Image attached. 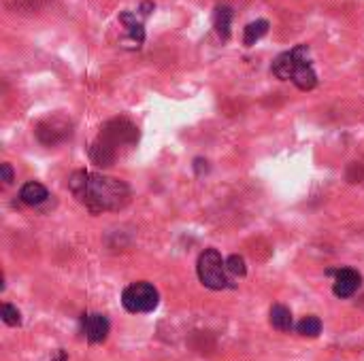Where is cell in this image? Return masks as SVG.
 <instances>
[{
  "mask_svg": "<svg viewBox=\"0 0 364 361\" xmlns=\"http://www.w3.org/2000/svg\"><path fill=\"white\" fill-rule=\"evenodd\" d=\"M47 198H49L47 187L41 185V183H37V181H28V183H24V187L20 189V200H22L24 204H28V206H39V204H43Z\"/></svg>",
  "mask_w": 364,
  "mask_h": 361,
  "instance_id": "11",
  "label": "cell"
},
{
  "mask_svg": "<svg viewBox=\"0 0 364 361\" xmlns=\"http://www.w3.org/2000/svg\"><path fill=\"white\" fill-rule=\"evenodd\" d=\"M196 272H198L200 282L209 289H215V292L230 287L226 261L222 259V255L217 249H204L200 253V257L196 261Z\"/></svg>",
  "mask_w": 364,
  "mask_h": 361,
  "instance_id": "2",
  "label": "cell"
},
{
  "mask_svg": "<svg viewBox=\"0 0 364 361\" xmlns=\"http://www.w3.org/2000/svg\"><path fill=\"white\" fill-rule=\"evenodd\" d=\"M0 175H3V183H5V185H11V181H13V168H11L9 164H3V166H0Z\"/></svg>",
  "mask_w": 364,
  "mask_h": 361,
  "instance_id": "18",
  "label": "cell"
},
{
  "mask_svg": "<svg viewBox=\"0 0 364 361\" xmlns=\"http://www.w3.org/2000/svg\"><path fill=\"white\" fill-rule=\"evenodd\" d=\"M292 83L299 90H303V92H309V90H313L318 86V75H316V70H313V66H311L309 60H303L297 66L294 75H292Z\"/></svg>",
  "mask_w": 364,
  "mask_h": 361,
  "instance_id": "10",
  "label": "cell"
},
{
  "mask_svg": "<svg viewBox=\"0 0 364 361\" xmlns=\"http://www.w3.org/2000/svg\"><path fill=\"white\" fill-rule=\"evenodd\" d=\"M160 302L158 289L152 282H132L124 289L122 294V304L128 313L132 315H143V313H152Z\"/></svg>",
  "mask_w": 364,
  "mask_h": 361,
  "instance_id": "3",
  "label": "cell"
},
{
  "mask_svg": "<svg viewBox=\"0 0 364 361\" xmlns=\"http://www.w3.org/2000/svg\"><path fill=\"white\" fill-rule=\"evenodd\" d=\"M297 332L301 334V336H307V338H316V336H320V332H322V321L318 319V317H305L303 321H299V325H297Z\"/></svg>",
  "mask_w": 364,
  "mask_h": 361,
  "instance_id": "15",
  "label": "cell"
},
{
  "mask_svg": "<svg viewBox=\"0 0 364 361\" xmlns=\"http://www.w3.org/2000/svg\"><path fill=\"white\" fill-rule=\"evenodd\" d=\"M362 285V276L358 270L353 268H341L334 272V285H332V292L337 298L345 300V298H351Z\"/></svg>",
  "mask_w": 364,
  "mask_h": 361,
  "instance_id": "7",
  "label": "cell"
},
{
  "mask_svg": "<svg viewBox=\"0 0 364 361\" xmlns=\"http://www.w3.org/2000/svg\"><path fill=\"white\" fill-rule=\"evenodd\" d=\"M154 9H156V5H154V3H150V0H145V3L141 5V15H143V18H148Z\"/></svg>",
  "mask_w": 364,
  "mask_h": 361,
  "instance_id": "19",
  "label": "cell"
},
{
  "mask_svg": "<svg viewBox=\"0 0 364 361\" xmlns=\"http://www.w3.org/2000/svg\"><path fill=\"white\" fill-rule=\"evenodd\" d=\"M70 136V121H66L64 117H51L45 119L37 125V138L47 144V147H53V144L62 142L64 138Z\"/></svg>",
  "mask_w": 364,
  "mask_h": 361,
  "instance_id": "6",
  "label": "cell"
},
{
  "mask_svg": "<svg viewBox=\"0 0 364 361\" xmlns=\"http://www.w3.org/2000/svg\"><path fill=\"white\" fill-rule=\"evenodd\" d=\"M119 22L126 26V34H128V43H130V47L132 49H138L141 45H143V41H145V28H143V22L136 18V13H130V11H126V13H122L119 15Z\"/></svg>",
  "mask_w": 364,
  "mask_h": 361,
  "instance_id": "9",
  "label": "cell"
},
{
  "mask_svg": "<svg viewBox=\"0 0 364 361\" xmlns=\"http://www.w3.org/2000/svg\"><path fill=\"white\" fill-rule=\"evenodd\" d=\"M0 317H3V321L11 327L22 323V313L13 304H3V308H0Z\"/></svg>",
  "mask_w": 364,
  "mask_h": 361,
  "instance_id": "16",
  "label": "cell"
},
{
  "mask_svg": "<svg viewBox=\"0 0 364 361\" xmlns=\"http://www.w3.org/2000/svg\"><path fill=\"white\" fill-rule=\"evenodd\" d=\"M26 3H28V5H34V7H37V5H41V3H43V0H26Z\"/></svg>",
  "mask_w": 364,
  "mask_h": 361,
  "instance_id": "21",
  "label": "cell"
},
{
  "mask_svg": "<svg viewBox=\"0 0 364 361\" xmlns=\"http://www.w3.org/2000/svg\"><path fill=\"white\" fill-rule=\"evenodd\" d=\"M68 189L88 210H122L130 202V187L113 177L90 170H75L68 177Z\"/></svg>",
  "mask_w": 364,
  "mask_h": 361,
  "instance_id": "1",
  "label": "cell"
},
{
  "mask_svg": "<svg viewBox=\"0 0 364 361\" xmlns=\"http://www.w3.org/2000/svg\"><path fill=\"white\" fill-rule=\"evenodd\" d=\"M98 138L117 151V147H124V144H134L138 140V128L134 123H130L128 119H124V117L122 119H111L100 130Z\"/></svg>",
  "mask_w": 364,
  "mask_h": 361,
  "instance_id": "4",
  "label": "cell"
},
{
  "mask_svg": "<svg viewBox=\"0 0 364 361\" xmlns=\"http://www.w3.org/2000/svg\"><path fill=\"white\" fill-rule=\"evenodd\" d=\"M266 32H268V22L266 20H256V22L247 24L245 30H243V43H245V47L256 45Z\"/></svg>",
  "mask_w": 364,
  "mask_h": 361,
  "instance_id": "14",
  "label": "cell"
},
{
  "mask_svg": "<svg viewBox=\"0 0 364 361\" xmlns=\"http://www.w3.org/2000/svg\"><path fill=\"white\" fill-rule=\"evenodd\" d=\"M271 325L279 332H290L294 327V321H292V313L290 308H285L283 304H275L271 308Z\"/></svg>",
  "mask_w": 364,
  "mask_h": 361,
  "instance_id": "13",
  "label": "cell"
},
{
  "mask_svg": "<svg viewBox=\"0 0 364 361\" xmlns=\"http://www.w3.org/2000/svg\"><path fill=\"white\" fill-rule=\"evenodd\" d=\"M233 18H235L233 9L226 7V5H220V7L215 9V13H213V26H215L217 36H220L222 41H228V39H230V24H233Z\"/></svg>",
  "mask_w": 364,
  "mask_h": 361,
  "instance_id": "12",
  "label": "cell"
},
{
  "mask_svg": "<svg viewBox=\"0 0 364 361\" xmlns=\"http://www.w3.org/2000/svg\"><path fill=\"white\" fill-rule=\"evenodd\" d=\"M303 60H309V47L307 45H297L294 49L283 51L281 55L275 57V62L271 66V72L281 81H292L294 70Z\"/></svg>",
  "mask_w": 364,
  "mask_h": 361,
  "instance_id": "5",
  "label": "cell"
},
{
  "mask_svg": "<svg viewBox=\"0 0 364 361\" xmlns=\"http://www.w3.org/2000/svg\"><path fill=\"white\" fill-rule=\"evenodd\" d=\"M226 270H228V274H233V276H245V272H247L245 259H243L241 255H230V257L226 259Z\"/></svg>",
  "mask_w": 364,
  "mask_h": 361,
  "instance_id": "17",
  "label": "cell"
},
{
  "mask_svg": "<svg viewBox=\"0 0 364 361\" xmlns=\"http://www.w3.org/2000/svg\"><path fill=\"white\" fill-rule=\"evenodd\" d=\"M68 357H66V350L64 348H58L53 355H51V361H66Z\"/></svg>",
  "mask_w": 364,
  "mask_h": 361,
  "instance_id": "20",
  "label": "cell"
},
{
  "mask_svg": "<svg viewBox=\"0 0 364 361\" xmlns=\"http://www.w3.org/2000/svg\"><path fill=\"white\" fill-rule=\"evenodd\" d=\"M82 329L88 342L92 344L105 342L109 336V319L100 313H88L82 317Z\"/></svg>",
  "mask_w": 364,
  "mask_h": 361,
  "instance_id": "8",
  "label": "cell"
}]
</instances>
